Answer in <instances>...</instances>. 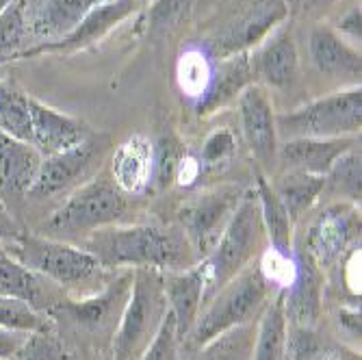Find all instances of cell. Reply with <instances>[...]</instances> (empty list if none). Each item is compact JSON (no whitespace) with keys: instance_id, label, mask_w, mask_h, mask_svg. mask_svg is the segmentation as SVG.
<instances>
[{"instance_id":"1","label":"cell","mask_w":362,"mask_h":360,"mask_svg":"<svg viewBox=\"0 0 362 360\" xmlns=\"http://www.w3.org/2000/svg\"><path fill=\"white\" fill-rule=\"evenodd\" d=\"M105 269L154 267L178 272L200 263L180 226H107L89 235L87 248Z\"/></svg>"},{"instance_id":"2","label":"cell","mask_w":362,"mask_h":360,"mask_svg":"<svg viewBox=\"0 0 362 360\" xmlns=\"http://www.w3.org/2000/svg\"><path fill=\"white\" fill-rule=\"evenodd\" d=\"M269 276L256 258L252 265L239 272L233 280H228L215 296L204 304L206 308L197 317L189 337L195 347H202L215 337L239 328L245 323H254L269 304Z\"/></svg>"},{"instance_id":"3","label":"cell","mask_w":362,"mask_h":360,"mask_svg":"<svg viewBox=\"0 0 362 360\" xmlns=\"http://www.w3.org/2000/svg\"><path fill=\"white\" fill-rule=\"evenodd\" d=\"M170 313L163 272L133 269L130 296L113 335V360H139Z\"/></svg>"},{"instance_id":"4","label":"cell","mask_w":362,"mask_h":360,"mask_svg":"<svg viewBox=\"0 0 362 360\" xmlns=\"http://www.w3.org/2000/svg\"><path fill=\"white\" fill-rule=\"evenodd\" d=\"M265 243H267V233L265 226H262L256 193L245 191L233 219L228 221L226 231L221 233L217 245L204 258L209 267L204 304L228 280H233L239 272L252 265L260 256Z\"/></svg>"},{"instance_id":"5","label":"cell","mask_w":362,"mask_h":360,"mask_svg":"<svg viewBox=\"0 0 362 360\" xmlns=\"http://www.w3.org/2000/svg\"><path fill=\"white\" fill-rule=\"evenodd\" d=\"M3 248L24 267L37 272L61 289H76L93 280H103L107 272L89 250L50 237L18 233L5 241Z\"/></svg>"},{"instance_id":"6","label":"cell","mask_w":362,"mask_h":360,"mask_svg":"<svg viewBox=\"0 0 362 360\" xmlns=\"http://www.w3.org/2000/svg\"><path fill=\"white\" fill-rule=\"evenodd\" d=\"M362 126V91L351 87L319 98L291 113L276 115V130L284 139L354 137Z\"/></svg>"},{"instance_id":"7","label":"cell","mask_w":362,"mask_h":360,"mask_svg":"<svg viewBox=\"0 0 362 360\" xmlns=\"http://www.w3.org/2000/svg\"><path fill=\"white\" fill-rule=\"evenodd\" d=\"M126 213V193L111 178H91L70 191L65 200L44 223L52 235L95 233L117 223Z\"/></svg>"},{"instance_id":"8","label":"cell","mask_w":362,"mask_h":360,"mask_svg":"<svg viewBox=\"0 0 362 360\" xmlns=\"http://www.w3.org/2000/svg\"><path fill=\"white\" fill-rule=\"evenodd\" d=\"M243 189L239 185H221L189 198L178 211V226L200 258H206L217 245L228 221L233 219Z\"/></svg>"},{"instance_id":"9","label":"cell","mask_w":362,"mask_h":360,"mask_svg":"<svg viewBox=\"0 0 362 360\" xmlns=\"http://www.w3.org/2000/svg\"><path fill=\"white\" fill-rule=\"evenodd\" d=\"M107 137L89 135L78 146L63 150L52 156H44L35 185L30 187L28 198L44 200L59 193H68L91 180V174L100 168V161L109 150Z\"/></svg>"},{"instance_id":"10","label":"cell","mask_w":362,"mask_h":360,"mask_svg":"<svg viewBox=\"0 0 362 360\" xmlns=\"http://www.w3.org/2000/svg\"><path fill=\"white\" fill-rule=\"evenodd\" d=\"M288 16L286 0H252L230 20L211 42L213 52L223 59L239 52H250Z\"/></svg>"},{"instance_id":"11","label":"cell","mask_w":362,"mask_h":360,"mask_svg":"<svg viewBox=\"0 0 362 360\" xmlns=\"http://www.w3.org/2000/svg\"><path fill=\"white\" fill-rule=\"evenodd\" d=\"M360 243V211L351 202L327 207L310 226L304 252L319 269L339 263L345 250Z\"/></svg>"},{"instance_id":"12","label":"cell","mask_w":362,"mask_h":360,"mask_svg":"<svg viewBox=\"0 0 362 360\" xmlns=\"http://www.w3.org/2000/svg\"><path fill=\"white\" fill-rule=\"evenodd\" d=\"M144 3L146 0H107V3L93 7L81 20V24L72 33H68L65 37H61L57 42H42L33 48H26L22 54L16 57V61L18 59H33L37 54H46V52L70 54V52L83 50L95 42H100L103 37H107L117 24H122L126 18H130L135 11H139Z\"/></svg>"},{"instance_id":"13","label":"cell","mask_w":362,"mask_h":360,"mask_svg":"<svg viewBox=\"0 0 362 360\" xmlns=\"http://www.w3.org/2000/svg\"><path fill=\"white\" fill-rule=\"evenodd\" d=\"M130 284H133V269H126L89 298H65L52 310V315H65L72 323L85 330H115L130 296Z\"/></svg>"},{"instance_id":"14","label":"cell","mask_w":362,"mask_h":360,"mask_svg":"<svg viewBox=\"0 0 362 360\" xmlns=\"http://www.w3.org/2000/svg\"><path fill=\"white\" fill-rule=\"evenodd\" d=\"M239 117L243 139L262 170H272L278 158L276 113L267 91L260 85H250L239 93Z\"/></svg>"},{"instance_id":"15","label":"cell","mask_w":362,"mask_h":360,"mask_svg":"<svg viewBox=\"0 0 362 360\" xmlns=\"http://www.w3.org/2000/svg\"><path fill=\"white\" fill-rule=\"evenodd\" d=\"M321 300H323V272L315 265V260L304 250H300L298 256H295L291 284L282 289L286 323L315 328L321 315Z\"/></svg>"},{"instance_id":"16","label":"cell","mask_w":362,"mask_h":360,"mask_svg":"<svg viewBox=\"0 0 362 360\" xmlns=\"http://www.w3.org/2000/svg\"><path fill=\"white\" fill-rule=\"evenodd\" d=\"M59 289V284L24 267L0 243V296L20 300L42 315H52V310L65 300Z\"/></svg>"},{"instance_id":"17","label":"cell","mask_w":362,"mask_h":360,"mask_svg":"<svg viewBox=\"0 0 362 360\" xmlns=\"http://www.w3.org/2000/svg\"><path fill=\"white\" fill-rule=\"evenodd\" d=\"M206 280H209V267L202 258L187 269L178 272H163V282H165V296L170 310L176 319V330L180 341L189 337L191 328L195 325L204 308L206 298Z\"/></svg>"},{"instance_id":"18","label":"cell","mask_w":362,"mask_h":360,"mask_svg":"<svg viewBox=\"0 0 362 360\" xmlns=\"http://www.w3.org/2000/svg\"><path fill=\"white\" fill-rule=\"evenodd\" d=\"M28 113H30V144L40 150L42 156H52L63 150H70L91 135L89 128L81 120L65 115L30 95H28Z\"/></svg>"},{"instance_id":"19","label":"cell","mask_w":362,"mask_h":360,"mask_svg":"<svg viewBox=\"0 0 362 360\" xmlns=\"http://www.w3.org/2000/svg\"><path fill=\"white\" fill-rule=\"evenodd\" d=\"M107 0H26L30 37L37 44L57 42L72 33L81 20Z\"/></svg>"},{"instance_id":"20","label":"cell","mask_w":362,"mask_h":360,"mask_svg":"<svg viewBox=\"0 0 362 360\" xmlns=\"http://www.w3.org/2000/svg\"><path fill=\"white\" fill-rule=\"evenodd\" d=\"M252 70L267 87L288 89L300 74V54L288 24L272 33V37L252 57Z\"/></svg>"},{"instance_id":"21","label":"cell","mask_w":362,"mask_h":360,"mask_svg":"<svg viewBox=\"0 0 362 360\" xmlns=\"http://www.w3.org/2000/svg\"><path fill=\"white\" fill-rule=\"evenodd\" d=\"M356 148L354 137H339V139H313V137H300V139H286L282 146H278V158L280 170H295L306 172L315 176H325L332 170L334 163Z\"/></svg>"},{"instance_id":"22","label":"cell","mask_w":362,"mask_h":360,"mask_svg":"<svg viewBox=\"0 0 362 360\" xmlns=\"http://www.w3.org/2000/svg\"><path fill=\"white\" fill-rule=\"evenodd\" d=\"M44 156L30 141L0 133V193L28 195Z\"/></svg>"},{"instance_id":"23","label":"cell","mask_w":362,"mask_h":360,"mask_svg":"<svg viewBox=\"0 0 362 360\" xmlns=\"http://www.w3.org/2000/svg\"><path fill=\"white\" fill-rule=\"evenodd\" d=\"M310 59L317 65V70L332 76V79H354L360 81L362 72V61L360 52L349 46L343 37H339V33L332 30L330 26H315L310 30Z\"/></svg>"},{"instance_id":"24","label":"cell","mask_w":362,"mask_h":360,"mask_svg":"<svg viewBox=\"0 0 362 360\" xmlns=\"http://www.w3.org/2000/svg\"><path fill=\"white\" fill-rule=\"evenodd\" d=\"M252 81H254V70H252L250 52L223 57L219 61V68L215 70L209 91L204 93V100L200 103V107H197L200 109V115L215 113L217 109L228 105L245 87H250Z\"/></svg>"},{"instance_id":"25","label":"cell","mask_w":362,"mask_h":360,"mask_svg":"<svg viewBox=\"0 0 362 360\" xmlns=\"http://www.w3.org/2000/svg\"><path fill=\"white\" fill-rule=\"evenodd\" d=\"M256 200L265 226L267 241L272 245V252L282 258H293V219L282 204V200L276 195L272 182L265 178V174H256Z\"/></svg>"},{"instance_id":"26","label":"cell","mask_w":362,"mask_h":360,"mask_svg":"<svg viewBox=\"0 0 362 360\" xmlns=\"http://www.w3.org/2000/svg\"><path fill=\"white\" fill-rule=\"evenodd\" d=\"M152 180V144L135 135L124 141L113 156V182L124 193H139Z\"/></svg>"},{"instance_id":"27","label":"cell","mask_w":362,"mask_h":360,"mask_svg":"<svg viewBox=\"0 0 362 360\" xmlns=\"http://www.w3.org/2000/svg\"><path fill=\"white\" fill-rule=\"evenodd\" d=\"M272 187L278 198L282 200V204L286 207L291 219H298L319 200V195L325 189V176L284 170L272 182Z\"/></svg>"},{"instance_id":"28","label":"cell","mask_w":362,"mask_h":360,"mask_svg":"<svg viewBox=\"0 0 362 360\" xmlns=\"http://www.w3.org/2000/svg\"><path fill=\"white\" fill-rule=\"evenodd\" d=\"M284 339H286V317H284L282 291H280L258 317L250 360H284Z\"/></svg>"},{"instance_id":"29","label":"cell","mask_w":362,"mask_h":360,"mask_svg":"<svg viewBox=\"0 0 362 360\" xmlns=\"http://www.w3.org/2000/svg\"><path fill=\"white\" fill-rule=\"evenodd\" d=\"M30 40L28 5L26 0H13L0 13V63L16 61V57L28 48Z\"/></svg>"},{"instance_id":"30","label":"cell","mask_w":362,"mask_h":360,"mask_svg":"<svg viewBox=\"0 0 362 360\" xmlns=\"http://www.w3.org/2000/svg\"><path fill=\"white\" fill-rule=\"evenodd\" d=\"M0 133L30 141L28 95L3 79H0Z\"/></svg>"},{"instance_id":"31","label":"cell","mask_w":362,"mask_h":360,"mask_svg":"<svg viewBox=\"0 0 362 360\" xmlns=\"http://www.w3.org/2000/svg\"><path fill=\"white\" fill-rule=\"evenodd\" d=\"M254 335V323L239 325V328L228 330L209 341L206 345L197 347V356L193 360H250Z\"/></svg>"},{"instance_id":"32","label":"cell","mask_w":362,"mask_h":360,"mask_svg":"<svg viewBox=\"0 0 362 360\" xmlns=\"http://www.w3.org/2000/svg\"><path fill=\"white\" fill-rule=\"evenodd\" d=\"M360 150L351 148L349 152H345L332 170L325 174V187L330 185L332 193L337 198H345L347 202L356 204L360 202Z\"/></svg>"},{"instance_id":"33","label":"cell","mask_w":362,"mask_h":360,"mask_svg":"<svg viewBox=\"0 0 362 360\" xmlns=\"http://www.w3.org/2000/svg\"><path fill=\"white\" fill-rule=\"evenodd\" d=\"M0 328L20 330V332H40L48 330L46 315L30 308L28 304L0 296Z\"/></svg>"},{"instance_id":"34","label":"cell","mask_w":362,"mask_h":360,"mask_svg":"<svg viewBox=\"0 0 362 360\" xmlns=\"http://www.w3.org/2000/svg\"><path fill=\"white\" fill-rule=\"evenodd\" d=\"M180 168H182V152L174 139L163 137L156 146H152V180L150 182H154L158 189H165L178 176Z\"/></svg>"},{"instance_id":"35","label":"cell","mask_w":362,"mask_h":360,"mask_svg":"<svg viewBox=\"0 0 362 360\" xmlns=\"http://www.w3.org/2000/svg\"><path fill=\"white\" fill-rule=\"evenodd\" d=\"M7 360H70V354L50 330H40L30 332L22 347Z\"/></svg>"},{"instance_id":"36","label":"cell","mask_w":362,"mask_h":360,"mask_svg":"<svg viewBox=\"0 0 362 360\" xmlns=\"http://www.w3.org/2000/svg\"><path fill=\"white\" fill-rule=\"evenodd\" d=\"M178 345H180V337L176 330V319L170 310L165 321L160 323L156 337L139 356V360H178Z\"/></svg>"},{"instance_id":"37","label":"cell","mask_w":362,"mask_h":360,"mask_svg":"<svg viewBox=\"0 0 362 360\" xmlns=\"http://www.w3.org/2000/svg\"><path fill=\"white\" fill-rule=\"evenodd\" d=\"M319 354V339L315 328L286 323L284 339V360H315Z\"/></svg>"},{"instance_id":"38","label":"cell","mask_w":362,"mask_h":360,"mask_svg":"<svg viewBox=\"0 0 362 360\" xmlns=\"http://www.w3.org/2000/svg\"><path fill=\"white\" fill-rule=\"evenodd\" d=\"M193 0H156L150 9V30L165 33L178 26L182 18L189 16Z\"/></svg>"},{"instance_id":"39","label":"cell","mask_w":362,"mask_h":360,"mask_svg":"<svg viewBox=\"0 0 362 360\" xmlns=\"http://www.w3.org/2000/svg\"><path fill=\"white\" fill-rule=\"evenodd\" d=\"M237 148V139L233 135V130L228 128H217L215 133H211L202 146V163L209 168L219 166V163L228 161L235 154Z\"/></svg>"},{"instance_id":"40","label":"cell","mask_w":362,"mask_h":360,"mask_svg":"<svg viewBox=\"0 0 362 360\" xmlns=\"http://www.w3.org/2000/svg\"><path fill=\"white\" fill-rule=\"evenodd\" d=\"M30 332H20V330H7V328H0V360H7L11 358L22 343L26 341Z\"/></svg>"},{"instance_id":"41","label":"cell","mask_w":362,"mask_h":360,"mask_svg":"<svg viewBox=\"0 0 362 360\" xmlns=\"http://www.w3.org/2000/svg\"><path fill=\"white\" fill-rule=\"evenodd\" d=\"M339 325L351 339L360 341V308H343L339 313Z\"/></svg>"},{"instance_id":"42","label":"cell","mask_w":362,"mask_h":360,"mask_svg":"<svg viewBox=\"0 0 362 360\" xmlns=\"http://www.w3.org/2000/svg\"><path fill=\"white\" fill-rule=\"evenodd\" d=\"M339 28L345 37H349V42H358L360 44V7H354L341 22Z\"/></svg>"},{"instance_id":"43","label":"cell","mask_w":362,"mask_h":360,"mask_svg":"<svg viewBox=\"0 0 362 360\" xmlns=\"http://www.w3.org/2000/svg\"><path fill=\"white\" fill-rule=\"evenodd\" d=\"M20 231L16 228V223H13V219L9 217V213L5 211V207L0 204V243H5V241H9L11 237H16Z\"/></svg>"},{"instance_id":"44","label":"cell","mask_w":362,"mask_h":360,"mask_svg":"<svg viewBox=\"0 0 362 360\" xmlns=\"http://www.w3.org/2000/svg\"><path fill=\"white\" fill-rule=\"evenodd\" d=\"M323 360H360V356H341V354H330V356H325Z\"/></svg>"},{"instance_id":"45","label":"cell","mask_w":362,"mask_h":360,"mask_svg":"<svg viewBox=\"0 0 362 360\" xmlns=\"http://www.w3.org/2000/svg\"><path fill=\"white\" fill-rule=\"evenodd\" d=\"M11 3H13V0H0V13H3V11H5V9L11 5Z\"/></svg>"}]
</instances>
